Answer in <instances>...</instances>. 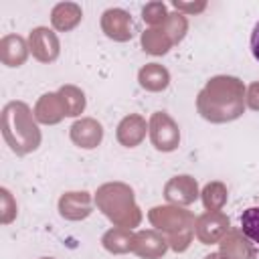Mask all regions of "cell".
Here are the masks:
<instances>
[{"mask_svg":"<svg viewBox=\"0 0 259 259\" xmlns=\"http://www.w3.org/2000/svg\"><path fill=\"white\" fill-rule=\"evenodd\" d=\"M241 231L243 235L259 249V206H251L241 214Z\"/></svg>","mask_w":259,"mask_h":259,"instance_id":"6da1fadb","label":"cell"},{"mask_svg":"<svg viewBox=\"0 0 259 259\" xmlns=\"http://www.w3.org/2000/svg\"><path fill=\"white\" fill-rule=\"evenodd\" d=\"M251 53H253L255 61H259V20H257V24L253 26V32H251Z\"/></svg>","mask_w":259,"mask_h":259,"instance_id":"7a4b0ae2","label":"cell"}]
</instances>
